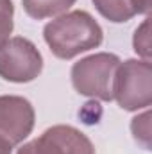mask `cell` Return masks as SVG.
Listing matches in <instances>:
<instances>
[{
  "label": "cell",
  "instance_id": "cell-6",
  "mask_svg": "<svg viewBox=\"0 0 152 154\" xmlns=\"http://www.w3.org/2000/svg\"><path fill=\"white\" fill-rule=\"evenodd\" d=\"M34 108L18 95L0 97V138L11 145L22 143L34 129Z\"/></svg>",
  "mask_w": 152,
  "mask_h": 154
},
{
  "label": "cell",
  "instance_id": "cell-12",
  "mask_svg": "<svg viewBox=\"0 0 152 154\" xmlns=\"http://www.w3.org/2000/svg\"><path fill=\"white\" fill-rule=\"evenodd\" d=\"M134 5L138 14H149L150 11V0H134Z\"/></svg>",
  "mask_w": 152,
  "mask_h": 154
},
{
  "label": "cell",
  "instance_id": "cell-9",
  "mask_svg": "<svg viewBox=\"0 0 152 154\" xmlns=\"http://www.w3.org/2000/svg\"><path fill=\"white\" fill-rule=\"evenodd\" d=\"M131 131L134 134V140L140 145H143V149H150V113L149 111L132 118Z\"/></svg>",
  "mask_w": 152,
  "mask_h": 154
},
{
  "label": "cell",
  "instance_id": "cell-13",
  "mask_svg": "<svg viewBox=\"0 0 152 154\" xmlns=\"http://www.w3.org/2000/svg\"><path fill=\"white\" fill-rule=\"evenodd\" d=\"M11 151H13V145L4 138H0V154H11Z\"/></svg>",
  "mask_w": 152,
  "mask_h": 154
},
{
  "label": "cell",
  "instance_id": "cell-5",
  "mask_svg": "<svg viewBox=\"0 0 152 154\" xmlns=\"http://www.w3.org/2000/svg\"><path fill=\"white\" fill-rule=\"evenodd\" d=\"M16 154H95L91 140L72 125H52Z\"/></svg>",
  "mask_w": 152,
  "mask_h": 154
},
{
  "label": "cell",
  "instance_id": "cell-1",
  "mask_svg": "<svg viewBox=\"0 0 152 154\" xmlns=\"http://www.w3.org/2000/svg\"><path fill=\"white\" fill-rule=\"evenodd\" d=\"M43 38L56 57L72 59L97 48L104 39V32L90 13L72 11L48 22L43 29Z\"/></svg>",
  "mask_w": 152,
  "mask_h": 154
},
{
  "label": "cell",
  "instance_id": "cell-7",
  "mask_svg": "<svg viewBox=\"0 0 152 154\" xmlns=\"http://www.w3.org/2000/svg\"><path fill=\"white\" fill-rule=\"evenodd\" d=\"M93 5L100 13V16L113 23L129 22L132 16L138 14L134 0H93Z\"/></svg>",
  "mask_w": 152,
  "mask_h": 154
},
{
  "label": "cell",
  "instance_id": "cell-11",
  "mask_svg": "<svg viewBox=\"0 0 152 154\" xmlns=\"http://www.w3.org/2000/svg\"><path fill=\"white\" fill-rule=\"evenodd\" d=\"M149 18L134 31V38H132V47H134V52L138 56H141L145 61L150 59V32H149Z\"/></svg>",
  "mask_w": 152,
  "mask_h": 154
},
{
  "label": "cell",
  "instance_id": "cell-4",
  "mask_svg": "<svg viewBox=\"0 0 152 154\" xmlns=\"http://www.w3.org/2000/svg\"><path fill=\"white\" fill-rule=\"evenodd\" d=\"M43 70V57L36 45L16 36L0 48V77L9 82H31Z\"/></svg>",
  "mask_w": 152,
  "mask_h": 154
},
{
  "label": "cell",
  "instance_id": "cell-3",
  "mask_svg": "<svg viewBox=\"0 0 152 154\" xmlns=\"http://www.w3.org/2000/svg\"><path fill=\"white\" fill-rule=\"evenodd\" d=\"M118 65V56L109 52L82 57L72 66V84L75 91L104 102L113 100V79Z\"/></svg>",
  "mask_w": 152,
  "mask_h": 154
},
{
  "label": "cell",
  "instance_id": "cell-2",
  "mask_svg": "<svg viewBox=\"0 0 152 154\" xmlns=\"http://www.w3.org/2000/svg\"><path fill=\"white\" fill-rule=\"evenodd\" d=\"M113 99L125 111L147 109L152 102L150 61L127 59L120 63L113 79Z\"/></svg>",
  "mask_w": 152,
  "mask_h": 154
},
{
  "label": "cell",
  "instance_id": "cell-8",
  "mask_svg": "<svg viewBox=\"0 0 152 154\" xmlns=\"http://www.w3.org/2000/svg\"><path fill=\"white\" fill-rule=\"evenodd\" d=\"M74 4L75 0H22L23 11L34 20H45L66 13Z\"/></svg>",
  "mask_w": 152,
  "mask_h": 154
},
{
  "label": "cell",
  "instance_id": "cell-10",
  "mask_svg": "<svg viewBox=\"0 0 152 154\" xmlns=\"http://www.w3.org/2000/svg\"><path fill=\"white\" fill-rule=\"evenodd\" d=\"M13 0H0V48L9 41V36L13 32Z\"/></svg>",
  "mask_w": 152,
  "mask_h": 154
}]
</instances>
